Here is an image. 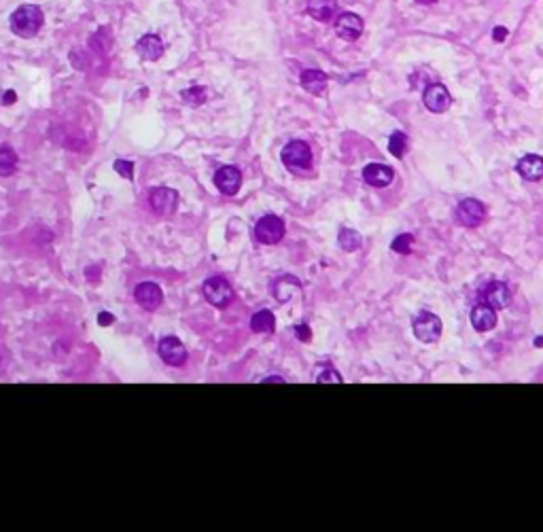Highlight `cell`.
<instances>
[{
	"instance_id": "obj_25",
	"label": "cell",
	"mask_w": 543,
	"mask_h": 532,
	"mask_svg": "<svg viewBox=\"0 0 543 532\" xmlns=\"http://www.w3.org/2000/svg\"><path fill=\"white\" fill-rule=\"evenodd\" d=\"M412 244H414V236L412 234H402V236H397L391 244V248L395 250V253L399 255H408L410 250H412Z\"/></svg>"
},
{
	"instance_id": "obj_24",
	"label": "cell",
	"mask_w": 543,
	"mask_h": 532,
	"mask_svg": "<svg viewBox=\"0 0 543 532\" xmlns=\"http://www.w3.org/2000/svg\"><path fill=\"white\" fill-rule=\"evenodd\" d=\"M388 151L391 155H395L397 159H402L408 151V136L404 132H395L388 140Z\"/></svg>"
},
{
	"instance_id": "obj_32",
	"label": "cell",
	"mask_w": 543,
	"mask_h": 532,
	"mask_svg": "<svg viewBox=\"0 0 543 532\" xmlns=\"http://www.w3.org/2000/svg\"><path fill=\"white\" fill-rule=\"evenodd\" d=\"M15 100H17V98H15L13 92H7V94L3 96V102H5V104H11V102H15Z\"/></svg>"
},
{
	"instance_id": "obj_2",
	"label": "cell",
	"mask_w": 543,
	"mask_h": 532,
	"mask_svg": "<svg viewBox=\"0 0 543 532\" xmlns=\"http://www.w3.org/2000/svg\"><path fill=\"white\" fill-rule=\"evenodd\" d=\"M280 157H282V163L287 165L291 172H306L312 165V151L306 143H302V140L289 143L282 149Z\"/></svg>"
},
{
	"instance_id": "obj_14",
	"label": "cell",
	"mask_w": 543,
	"mask_h": 532,
	"mask_svg": "<svg viewBox=\"0 0 543 532\" xmlns=\"http://www.w3.org/2000/svg\"><path fill=\"white\" fill-rule=\"evenodd\" d=\"M136 53L140 55L142 60H147V62H155L161 58V53H164V43L157 34H145V37H140L138 43H136Z\"/></svg>"
},
{
	"instance_id": "obj_27",
	"label": "cell",
	"mask_w": 543,
	"mask_h": 532,
	"mask_svg": "<svg viewBox=\"0 0 543 532\" xmlns=\"http://www.w3.org/2000/svg\"><path fill=\"white\" fill-rule=\"evenodd\" d=\"M115 170H117L124 178H132V174H134V163H132V161H126V159H117V161H115Z\"/></svg>"
},
{
	"instance_id": "obj_28",
	"label": "cell",
	"mask_w": 543,
	"mask_h": 532,
	"mask_svg": "<svg viewBox=\"0 0 543 532\" xmlns=\"http://www.w3.org/2000/svg\"><path fill=\"white\" fill-rule=\"evenodd\" d=\"M317 382H319V384H329V382H333V384H342V376H339L337 371H333V369H325V371L319 374Z\"/></svg>"
},
{
	"instance_id": "obj_1",
	"label": "cell",
	"mask_w": 543,
	"mask_h": 532,
	"mask_svg": "<svg viewBox=\"0 0 543 532\" xmlns=\"http://www.w3.org/2000/svg\"><path fill=\"white\" fill-rule=\"evenodd\" d=\"M11 30L21 37V39H30L34 37L41 25H43V11L37 5H21L13 11L11 15Z\"/></svg>"
},
{
	"instance_id": "obj_34",
	"label": "cell",
	"mask_w": 543,
	"mask_h": 532,
	"mask_svg": "<svg viewBox=\"0 0 543 532\" xmlns=\"http://www.w3.org/2000/svg\"><path fill=\"white\" fill-rule=\"evenodd\" d=\"M416 3H420V5H433V3H437V0H416Z\"/></svg>"
},
{
	"instance_id": "obj_33",
	"label": "cell",
	"mask_w": 543,
	"mask_h": 532,
	"mask_svg": "<svg viewBox=\"0 0 543 532\" xmlns=\"http://www.w3.org/2000/svg\"><path fill=\"white\" fill-rule=\"evenodd\" d=\"M264 382H280V384H282L284 380H282V378H278V376H272V378H268V380H264Z\"/></svg>"
},
{
	"instance_id": "obj_15",
	"label": "cell",
	"mask_w": 543,
	"mask_h": 532,
	"mask_svg": "<svg viewBox=\"0 0 543 532\" xmlns=\"http://www.w3.org/2000/svg\"><path fill=\"white\" fill-rule=\"evenodd\" d=\"M363 178L371 187H388L393 183V178H395V172L391 170L388 165L369 163V165H365V170H363Z\"/></svg>"
},
{
	"instance_id": "obj_11",
	"label": "cell",
	"mask_w": 543,
	"mask_h": 532,
	"mask_svg": "<svg viewBox=\"0 0 543 532\" xmlns=\"http://www.w3.org/2000/svg\"><path fill=\"white\" fill-rule=\"evenodd\" d=\"M422 100H424V106L431 110V113H446L452 104V96L448 94V90L440 83L435 85H428L422 94Z\"/></svg>"
},
{
	"instance_id": "obj_7",
	"label": "cell",
	"mask_w": 543,
	"mask_h": 532,
	"mask_svg": "<svg viewBox=\"0 0 543 532\" xmlns=\"http://www.w3.org/2000/svg\"><path fill=\"white\" fill-rule=\"evenodd\" d=\"M215 185L223 195H236L242 187V172L236 165H223L215 172Z\"/></svg>"
},
{
	"instance_id": "obj_8",
	"label": "cell",
	"mask_w": 543,
	"mask_h": 532,
	"mask_svg": "<svg viewBox=\"0 0 543 532\" xmlns=\"http://www.w3.org/2000/svg\"><path fill=\"white\" fill-rule=\"evenodd\" d=\"M456 218L463 227H480L486 218V206L480 200H463L456 208Z\"/></svg>"
},
{
	"instance_id": "obj_5",
	"label": "cell",
	"mask_w": 543,
	"mask_h": 532,
	"mask_svg": "<svg viewBox=\"0 0 543 532\" xmlns=\"http://www.w3.org/2000/svg\"><path fill=\"white\" fill-rule=\"evenodd\" d=\"M204 297L215 307L230 305L234 299V289L230 287L225 278H208L204 283Z\"/></svg>"
},
{
	"instance_id": "obj_3",
	"label": "cell",
	"mask_w": 543,
	"mask_h": 532,
	"mask_svg": "<svg viewBox=\"0 0 543 532\" xmlns=\"http://www.w3.org/2000/svg\"><path fill=\"white\" fill-rule=\"evenodd\" d=\"M284 221L276 214H266L264 218L257 221L255 225V238L259 244H266V246H274L278 244L282 238H284Z\"/></svg>"
},
{
	"instance_id": "obj_19",
	"label": "cell",
	"mask_w": 543,
	"mask_h": 532,
	"mask_svg": "<svg viewBox=\"0 0 543 532\" xmlns=\"http://www.w3.org/2000/svg\"><path fill=\"white\" fill-rule=\"evenodd\" d=\"M337 11L335 0H308V15L319 19V21H329Z\"/></svg>"
},
{
	"instance_id": "obj_13",
	"label": "cell",
	"mask_w": 543,
	"mask_h": 532,
	"mask_svg": "<svg viewBox=\"0 0 543 532\" xmlns=\"http://www.w3.org/2000/svg\"><path fill=\"white\" fill-rule=\"evenodd\" d=\"M482 301L486 305L495 307V310H503V307H507L509 301H511L509 287L505 283H499V280H495V283H491L488 287L482 291Z\"/></svg>"
},
{
	"instance_id": "obj_30",
	"label": "cell",
	"mask_w": 543,
	"mask_h": 532,
	"mask_svg": "<svg viewBox=\"0 0 543 532\" xmlns=\"http://www.w3.org/2000/svg\"><path fill=\"white\" fill-rule=\"evenodd\" d=\"M505 37H507V28L499 25V28H495V30H493V39H495L497 43L505 41Z\"/></svg>"
},
{
	"instance_id": "obj_29",
	"label": "cell",
	"mask_w": 543,
	"mask_h": 532,
	"mask_svg": "<svg viewBox=\"0 0 543 532\" xmlns=\"http://www.w3.org/2000/svg\"><path fill=\"white\" fill-rule=\"evenodd\" d=\"M295 335H297V340H302V342H310V338H312L308 325H299V327L295 329Z\"/></svg>"
},
{
	"instance_id": "obj_31",
	"label": "cell",
	"mask_w": 543,
	"mask_h": 532,
	"mask_svg": "<svg viewBox=\"0 0 543 532\" xmlns=\"http://www.w3.org/2000/svg\"><path fill=\"white\" fill-rule=\"evenodd\" d=\"M112 320H115V318H112L110 314H106V312H102V314L98 316V323H100L102 327H104V325H112Z\"/></svg>"
},
{
	"instance_id": "obj_18",
	"label": "cell",
	"mask_w": 543,
	"mask_h": 532,
	"mask_svg": "<svg viewBox=\"0 0 543 532\" xmlns=\"http://www.w3.org/2000/svg\"><path fill=\"white\" fill-rule=\"evenodd\" d=\"M299 81H302V88L314 96H321L327 88V74L323 70H304Z\"/></svg>"
},
{
	"instance_id": "obj_16",
	"label": "cell",
	"mask_w": 543,
	"mask_h": 532,
	"mask_svg": "<svg viewBox=\"0 0 543 532\" xmlns=\"http://www.w3.org/2000/svg\"><path fill=\"white\" fill-rule=\"evenodd\" d=\"M471 325L480 333L491 331L497 325V310H495V307H491V305H486V303L475 305L471 310Z\"/></svg>"
},
{
	"instance_id": "obj_26",
	"label": "cell",
	"mask_w": 543,
	"mask_h": 532,
	"mask_svg": "<svg viewBox=\"0 0 543 532\" xmlns=\"http://www.w3.org/2000/svg\"><path fill=\"white\" fill-rule=\"evenodd\" d=\"M183 96H185V100H189V102H193V104H202V102L206 100L204 88H191V90H187Z\"/></svg>"
},
{
	"instance_id": "obj_21",
	"label": "cell",
	"mask_w": 543,
	"mask_h": 532,
	"mask_svg": "<svg viewBox=\"0 0 543 532\" xmlns=\"http://www.w3.org/2000/svg\"><path fill=\"white\" fill-rule=\"evenodd\" d=\"M276 327V318L270 310H261V312H255L253 318H250V329L255 333H272Z\"/></svg>"
},
{
	"instance_id": "obj_9",
	"label": "cell",
	"mask_w": 543,
	"mask_h": 532,
	"mask_svg": "<svg viewBox=\"0 0 543 532\" xmlns=\"http://www.w3.org/2000/svg\"><path fill=\"white\" fill-rule=\"evenodd\" d=\"M157 352H159L161 360L168 362L170 367H181L187 360V350H185L183 342L179 338H172V335H170V338H164L159 342Z\"/></svg>"
},
{
	"instance_id": "obj_20",
	"label": "cell",
	"mask_w": 543,
	"mask_h": 532,
	"mask_svg": "<svg viewBox=\"0 0 543 532\" xmlns=\"http://www.w3.org/2000/svg\"><path fill=\"white\" fill-rule=\"evenodd\" d=\"M299 291V283L293 278V276H282L278 283L274 285V295L278 301H289L295 293Z\"/></svg>"
},
{
	"instance_id": "obj_22",
	"label": "cell",
	"mask_w": 543,
	"mask_h": 532,
	"mask_svg": "<svg viewBox=\"0 0 543 532\" xmlns=\"http://www.w3.org/2000/svg\"><path fill=\"white\" fill-rule=\"evenodd\" d=\"M337 242H339L342 248L346 250V253H353V250H359V248H361L363 238H361L359 232H355V229H351V227H344V229H339Z\"/></svg>"
},
{
	"instance_id": "obj_17",
	"label": "cell",
	"mask_w": 543,
	"mask_h": 532,
	"mask_svg": "<svg viewBox=\"0 0 543 532\" xmlns=\"http://www.w3.org/2000/svg\"><path fill=\"white\" fill-rule=\"evenodd\" d=\"M516 170L522 178L535 183V181H541L543 178V157L539 155H524L518 165H516Z\"/></svg>"
},
{
	"instance_id": "obj_23",
	"label": "cell",
	"mask_w": 543,
	"mask_h": 532,
	"mask_svg": "<svg viewBox=\"0 0 543 532\" xmlns=\"http://www.w3.org/2000/svg\"><path fill=\"white\" fill-rule=\"evenodd\" d=\"M17 170V155L11 149H0V176H11Z\"/></svg>"
},
{
	"instance_id": "obj_4",
	"label": "cell",
	"mask_w": 543,
	"mask_h": 532,
	"mask_svg": "<svg viewBox=\"0 0 543 532\" xmlns=\"http://www.w3.org/2000/svg\"><path fill=\"white\" fill-rule=\"evenodd\" d=\"M414 335L416 340L422 344H435L442 338V320L431 314V312H422L414 318Z\"/></svg>"
},
{
	"instance_id": "obj_35",
	"label": "cell",
	"mask_w": 543,
	"mask_h": 532,
	"mask_svg": "<svg viewBox=\"0 0 543 532\" xmlns=\"http://www.w3.org/2000/svg\"><path fill=\"white\" fill-rule=\"evenodd\" d=\"M535 346H539V348H543V338H537V340H535Z\"/></svg>"
},
{
	"instance_id": "obj_10",
	"label": "cell",
	"mask_w": 543,
	"mask_h": 532,
	"mask_svg": "<svg viewBox=\"0 0 543 532\" xmlns=\"http://www.w3.org/2000/svg\"><path fill=\"white\" fill-rule=\"evenodd\" d=\"M134 297H136V303L142 307V310H147V312H155L157 307L161 305V301H164V293H161V289L155 283L138 285L136 291H134Z\"/></svg>"
},
{
	"instance_id": "obj_6",
	"label": "cell",
	"mask_w": 543,
	"mask_h": 532,
	"mask_svg": "<svg viewBox=\"0 0 543 532\" xmlns=\"http://www.w3.org/2000/svg\"><path fill=\"white\" fill-rule=\"evenodd\" d=\"M149 204L157 214L170 216V214H175V210L179 206V193L170 187H155L149 193Z\"/></svg>"
},
{
	"instance_id": "obj_12",
	"label": "cell",
	"mask_w": 543,
	"mask_h": 532,
	"mask_svg": "<svg viewBox=\"0 0 543 532\" xmlns=\"http://www.w3.org/2000/svg\"><path fill=\"white\" fill-rule=\"evenodd\" d=\"M335 32L339 39L353 43L363 34V19L355 13H342L335 19Z\"/></svg>"
}]
</instances>
